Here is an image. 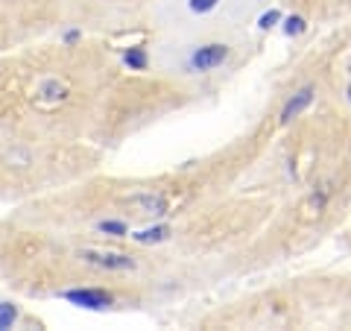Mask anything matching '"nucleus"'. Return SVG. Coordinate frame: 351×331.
<instances>
[{
	"label": "nucleus",
	"mask_w": 351,
	"mask_h": 331,
	"mask_svg": "<svg viewBox=\"0 0 351 331\" xmlns=\"http://www.w3.org/2000/svg\"><path fill=\"white\" fill-rule=\"evenodd\" d=\"M59 296L76 308H85V311H106L114 305V293L106 288H68Z\"/></svg>",
	"instance_id": "nucleus-3"
},
{
	"label": "nucleus",
	"mask_w": 351,
	"mask_h": 331,
	"mask_svg": "<svg viewBox=\"0 0 351 331\" xmlns=\"http://www.w3.org/2000/svg\"><path fill=\"white\" fill-rule=\"evenodd\" d=\"M170 226H152V229H144V231H138V235H129L135 244H161V240H167L170 238Z\"/></svg>",
	"instance_id": "nucleus-7"
},
{
	"label": "nucleus",
	"mask_w": 351,
	"mask_h": 331,
	"mask_svg": "<svg viewBox=\"0 0 351 331\" xmlns=\"http://www.w3.org/2000/svg\"><path fill=\"white\" fill-rule=\"evenodd\" d=\"M278 18H281V12H276V9H272V12H267V15L261 18V27H263V30L276 27V21H278Z\"/></svg>",
	"instance_id": "nucleus-14"
},
{
	"label": "nucleus",
	"mask_w": 351,
	"mask_h": 331,
	"mask_svg": "<svg viewBox=\"0 0 351 331\" xmlns=\"http://www.w3.org/2000/svg\"><path fill=\"white\" fill-rule=\"evenodd\" d=\"M284 30H287V36H299V32H304V18H299V15H293V18H287L284 21Z\"/></svg>",
	"instance_id": "nucleus-12"
},
{
	"label": "nucleus",
	"mask_w": 351,
	"mask_h": 331,
	"mask_svg": "<svg viewBox=\"0 0 351 331\" xmlns=\"http://www.w3.org/2000/svg\"><path fill=\"white\" fill-rule=\"evenodd\" d=\"M313 103V85H304V88H299L290 100H287V106H284V112H281V120L284 124H290L293 117H299L307 106Z\"/></svg>",
	"instance_id": "nucleus-6"
},
{
	"label": "nucleus",
	"mask_w": 351,
	"mask_h": 331,
	"mask_svg": "<svg viewBox=\"0 0 351 331\" xmlns=\"http://www.w3.org/2000/svg\"><path fill=\"white\" fill-rule=\"evenodd\" d=\"M219 3H223V0H188V9L193 15H208V12H214Z\"/></svg>",
	"instance_id": "nucleus-11"
},
{
	"label": "nucleus",
	"mask_w": 351,
	"mask_h": 331,
	"mask_svg": "<svg viewBox=\"0 0 351 331\" xmlns=\"http://www.w3.org/2000/svg\"><path fill=\"white\" fill-rule=\"evenodd\" d=\"M232 56V47L223 41H211V44H199L193 47V53L188 56V68L196 71V73H211L217 68H223Z\"/></svg>",
	"instance_id": "nucleus-2"
},
{
	"label": "nucleus",
	"mask_w": 351,
	"mask_h": 331,
	"mask_svg": "<svg viewBox=\"0 0 351 331\" xmlns=\"http://www.w3.org/2000/svg\"><path fill=\"white\" fill-rule=\"evenodd\" d=\"M97 231H103L108 238H129L126 220H100V223H97Z\"/></svg>",
	"instance_id": "nucleus-9"
},
{
	"label": "nucleus",
	"mask_w": 351,
	"mask_h": 331,
	"mask_svg": "<svg viewBox=\"0 0 351 331\" xmlns=\"http://www.w3.org/2000/svg\"><path fill=\"white\" fill-rule=\"evenodd\" d=\"M71 97V85L62 80L59 73H41L36 85L29 88V100L38 112H53Z\"/></svg>",
	"instance_id": "nucleus-1"
},
{
	"label": "nucleus",
	"mask_w": 351,
	"mask_h": 331,
	"mask_svg": "<svg viewBox=\"0 0 351 331\" xmlns=\"http://www.w3.org/2000/svg\"><path fill=\"white\" fill-rule=\"evenodd\" d=\"M129 205L135 208L138 214H144V217H164L167 214V196H164L161 191H144V194H135V196H129Z\"/></svg>",
	"instance_id": "nucleus-5"
},
{
	"label": "nucleus",
	"mask_w": 351,
	"mask_h": 331,
	"mask_svg": "<svg viewBox=\"0 0 351 331\" xmlns=\"http://www.w3.org/2000/svg\"><path fill=\"white\" fill-rule=\"evenodd\" d=\"M80 41H82V30H68V32L62 36L64 47H73V44H80Z\"/></svg>",
	"instance_id": "nucleus-13"
},
{
	"label": "nucleus",
	"mask_w": 351,
	"mask_h": 331,
	"mask_svg": "<svg viewBox=\"0 0 351 331\" xmlns=\"http://www.w3.org/2000/svg\"><path fill=\"white\" fill-rule=\"evenodd\" d=\"M18 317H21V308L15 302H0V331L15 328Z\"/></svg>",
	"instance_id": "nucleus-10"
},
{
	"label": "nucleus",
	"mask_w": 351,
	"mask_h": 331,
	"mask_svg": "<svg viewBox=\"0 0 351 331\" xmlns=\"http://www.w3.org/2000/svg\"><path fill=\"white\" fill-rule=\"evenodd\" d=\"M82 264L97 270H108V273H123V270H135V258L129 252H112V249H82L80 252Z\"/></svg>",
	"instance_id": "nucleus-4"
},
{
	"label": "nucleus",
	"mask_w": 351,
	"mask_h": 331,
	"mask_svg": "<svg viewBox=\"0 0 351 331\" xmlns=\"http://www.w3.org/2000/svg\"><path fill=\"white\" fill-rule=\"evenodd\" d=\"M123 62H126L129 71H147V65H149L144 47H129V50L123 53Z\"/></svg>",
	"instance_id": "nucleus-8"
},
{
	"label": "nucleus",
	"mask_w": 351,
	"mask_h": 331,
	"mask_svg": "<svg viewBox=\"0 0 351 331\" xmlns=\"http://www.w3.org/2000/svg\"><path fill=\"white\" fill-rule=\"evenodd\" d=\"M346 97H348V103H351V76H348V88H346Z\"/></svg>",
	"instance_id": "nucleus-15"
}]
</instances>
